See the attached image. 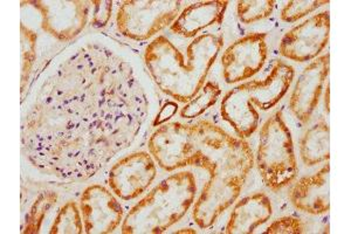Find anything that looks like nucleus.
Here are the masks:
<instances>
[{"label":"nucleus","mask_w":351,"mask_h":234,"mask_svg":"<svg viewBox=\"0 0 351 234\" xmlns=\"http://www.w3.org/2000/svg\"><path fill=\"white\" fill-rule=\"evenodd\" d=\"M198 184L191 171L160 180L132 207L121 225L123 234H160L180 222L196 202Z\"/></svg>","instance_id":"obj_4"},{"label":"nucleus","mask_w":351,"mask_h":234,"mask_svg":"<svg viewBox=\"0 0 351 234\" xmlns=\"http://www.w3.org/2000/svg\"><path fill=\"white\" fill-rule=\"evenodd\" d=\"M178 110V106L176 102L169 101L163 108H160V113L156 116L155 121L152 124V127H160L162 124H165L167 121L171 119L172 116L175 115L176 113Z\"/></svg>","instance_id":"obj_26"},{"label":"nucleus","mask_w":351,"mask_h":234,"mask_svg":"<svg viewBox=\"0 0 351 234\" xmlns=\"http://www.w3.org/2000/svg\"><path fill=\"white\" fill-rule=\"evenodd\" d=\"M295 71L276 60L263 79L252 80L228 91L220 104V114L239 139L251 137L259 127L260 113L276 107L289 91Z\"/></svg>","instance_id":"obj_5"},{"label":"nucleus","mask_w":351,"mask_h":234,"mask_svg":"<svg viewBox=\"0 0 351 234\" xmlns=\"http://www.w3.org/2000/svg\"><path fill=\"white\" fill-rule=\"evenodd\" d=\"M196 141L189 154L188 167H202L208 182L195 202L192 217L206 230L236 202L254 165L250 144L230 135L210 121H199Z\"/></svg>","instance_id":"obj_2"},{"label":"nucleus","mask_w":351,"mask_h":234,"mask_svg":"<svg viewBox=\"0 0 351 234\" xmlns=\"http://www.w3.org/2000/svg\"><path fill=\"white\" fill-rule=\"evenodd\" d=\"M228 4L225 0H211L189 5L177 16L170 30L185 39H195L205 28L223 24Z\"/></svg>","instance_id":"obj_15"},{"label":"nucleus","mask_w":351,"mask_h":234,"mask_svg":"<svg viewBox=\"0 0 351 234\" xmlns=\"http://www.w3.org/2000/svg\"><path fill=\"white\" fill-rule=\"evenodd\" d=\"M182 1L127 0L116 14V26L125 38L145 41L171 26L180 16Z\"/></svg>","instance_id":"obj_7"},{"label":"nucleus","mask_w":351,"mask_h":234,"mask_svg":"<svg viewBox=\"0 0 351 234\" xmlns=\"http://www.w3.org/2000/svg\"><path fill=\"white\" fill-rule=\"evenodd\" d=\"M175 233H197V231L192 229H182V230L176 231Z\"/></svg>","instance_id":"obj_28"},{"label":"nucleus","mask_w":351,"mask_h":234,"mask_svg":"<svg viewBox=\"0 0 351 234\" xmlns=\"http://www.w3.org/2000/svg\"><path fill=\"white\" fill-rule=\"evenodd\" d=\"M51 234H82L84 233V220L77 204L73 200L66 202L54 218Z\"/></svg>","instance_id":"obj_20"},{"label":"nucleus","mask_w":351,"mask_h":234,"mask_svg":"<svg viewBox=\"0 0 351 234\" xmlns=\"http://www.w3.org/2000/svg\"><path fill=\"white\" fill-rule=\"evenodd\" d=\"M293 207L308 215H324L330 211V165L326 164L314 175L296 183L289 194Z\"/></svg>","instance_id":"obj_14"},{"label":"nucleus","mask_w":351,"mask_h":234,"mask_svg":"<svg viewBox=\"0 0 351 234\" xmlns=\"http://www.w3.org/2000/svg\"><path fill=\"white\" fill-rule=\"evenodd\" d=\"M330 36V16L317 13L289 30L280 41V54L295 62H308L319 58Z\"/></svg>","instance_id":"obj_10"},{"label":"nucleus","mask_w":351,"mask_h":234,"mask_svg":"<svg viewBox=\"0 0 351 234\" xmlns=\"http://www.w3.org/2000/svg\"><path fill=\"white\" fill-rule=\"evenodd\" d=\"M306 232L302 220L295 217H282L276 219L266 229V234H301Z\"/></svg>","instance_id":"obj_24"},{"label":"nucleus","mask_w":351,"mask_h":234,"mask_svg":"<svg viewBox=\"0 0 351 234\" xmlns=\"http://www.w3.org/2000/svg\"><path fill=\"white\" fill-rule=\"evenodd\" d=\"M300 157L307 167L330 159V128L324 119H319L304 132L300 141Z\"/></svg>","instance_id":"obj_17"},{"label":"nucleus","mask_w":351,"mask_h":234,"mask_svg":"<svg viewBox=\"0 0 351 234\" xmlns=\"http://www.w3.org/2000/svg\"><path fill=\"white\" fill-rule=\"evenodd\" d=\"M271 200L265 192L247 196L240 199L233 207L228 225L225 227V233H254L258 227L271 219Z\"/></svg>","instance_id":"obj_16"},{"label":"nucleus","mask_w":351,"mask_h":234,"mask_svg":"<svg viewBox=\"0 0 351 234\" xmlns=\"http://www.w3.org/2000/svg\"><path fill=\"white\" fill-rule=\"evenodd\" d=\"M221 93L223 91L220 89L219 84L217 82L213 81L205 82L203 88L197 93L196 95L180 109V117L188 119L199 117L205 111H208L218 102Z\"/></svg>","instance_id":"obj_18"},{"label":"nucleus","mask_w":351,"mask_h":234,"mask_svg":"<svg viewBox=\"0 0 351 234\" xmlns=\"http://www.w3.org/2000/svg\"><path fill=\"white\" fill-rule=\"evenodd\" d=\"M329 4V0H295L288 1L281 10V20L285 23H295L304 16L311 14L317 8Z\"/></svg>","instance_id":"obj_22"},{"label":"nucleus","mask_w":351,"mask_h":234,"mask_svg":"<svg viewBox=\"0 0 351 234\" xmlns=\"http://www.w3.org/2000/svg\"><path fill=\"white\" fill-rule=\"evenodd\" d=\"M273 0H243L237 3V16L245 25L254 24L256 21L271 16L276 8Z\"/></svg>","instance_id":"obj_21"},{"label":"nucleus","mask_w":351,"mask_h":234,"mask_svg":"<svg viewBox=\"0 0 351 234\" xmlns=\"http://www.w3.org/2000/svg\"><path fill=\"white\" fill-rule=\"evenodd\" d=\"M267 33H252L236 40L221 56L225 82L238 84L263 69L268 58Z\"/></svg>","instance_id":"obj_8"},{"label":"nucleus","mask_w":351,"mask_h":234,"mask_svg":"<svg viewBox=\"0 0 351 234\" xmlns=\"http://www.w3.org/2000/svg\"><path fill=\"white\" fill-rule=\"evenodd\" d=\"M41 13V28L60 41L79 36L90 16V1H32Z\"/></svg>","instance_id":"obj_12"},{"label":"nucleus","mask_w":351,"mask_h":234,"mask_svg":"<svg viewBox=\"0 0 351 234\" xmlns=\"http://www.w3.org/2000/svg\"><path fill=\"white\" fill-rule=\"evenodd\" d=\"M223 46V34L212 32L200 34L183 48L160 36L145 48L144 62L164 94L186 104L203 88Z\"/></svg>","instance_id":"obj_3"},{"label":"nucleus","mask_w":351,"mask_h":234,"mask_svg":"<svg viewBox=\"0 0 351 234\" xmlns=\"http://www.w3.org/2000/svg\"><path fill=\"white\" fill-rule=\"evenodd\" d=\"M32 117L44 119L34 135L47 154L36 165L60 167L64 177L86 179L130 147L148 116V94L129 61L90 45L64 66ZM58 174V175H59Z\"/></svg>","instance_id":"obj_1"},{"label":"nucleus","mask_w":351,"mask_h":234,"mask_svg":"<svg viewBox=\"0 0 351 234\" xmlns=\"http://www.w3.org/2000/svg\"><path fill=\"white\" fill-rule=\"evenodd\" d=\"M324 109L329 115V113H330V84H329V81H327L326 93H324Z\"/></svg>","instance_id":"obj_27"},{"label":"nucleus","mask_w":351,"mask_h":234,"mask_svg":"<svg viewBox=\"0 0 351 234\" xmlns=\"http://www.w3.org/2000/svg\"><path fill=\"white\" fill-rule=\"evenodd\" d=\"M36 33L21 25V80L24 86L25 80L31 72L33 60L36 58Z\"/></svg>","instance_id":"obj_23"},{"label":"nucleus","mask_w":351,"mask_h":234,"mask_svg":"<svg viewBox=\"0 0 351 234\" xmlns=\"http://www.w3.org/2000/svg\"><path fill=\"white\" fill-rule=\"evenodd\" d=\"M256 165L266 187L273 192L288 187L298 176L294 142L282 110L266 119L259 132Z\"/></svg>","instance_id":"obj_6"},{"label":"nucleus","mask_w":351,"mask_h":234,"mask_svg":"<svg viewBox=\"0 0 351 234\" xmlns=\"http://www.w3.org/2000/svg\"><path fill=\"white\" fill-rule=\"evenodd\" d=\"M112 13V1H90V24L93 27L107 26Z\"/></svg>","instance_id":"obj_25"},{"label":"nucleus","mask_w":351,"mask_h":234,"mask_svg":"<svg viewBox=\"0 0 351 234\" xmlns=\"http://www.w3.org/2000/svg\"><path fill=\"white\" fill-rule=\"evenodd\" d=\"M330 72V54L319 56L304 68L291 91L289 109L296 119L307 124L319 106Z\"/></svg>","instance_id":"obj_13"},{"label":"nucleus","mask_w":351,"mask_h":234,"mask_svg":"<svg viewBox=\"0 0 351 234\" xmlns=\"http://www.w3.org/2000/svg\"><path fill=\"white\" fill-rule=\"evenodd\" d=\"M157 177L156 161L148 151H136L119 159L109 170L112 194L125 202L143 195Z\"/></svg>","instance_id":"obj_9"},{"label":"nucleus","mask_w":351,"mask_h":234,"mask_svg":"<svg viewBox=\"0 0 351 234\" xmlns=\"http://www.w3.org/2000/svg\"><path fill=\"white\" fill-rule=\"evenodd\" d=\"M80 211L84 233H112L123 222V207L112 191L100 184L84 189L80 198Z\"/></svg>","instance_id":"obj_11"},{"label":"nucleus","mask_w":351,"mask_h":234,"mask_svg":"<svg viewBox=\"0 0 351 234\" xmlns=\"http://www.w3.org/2000/svg\"><path fill=\"white\" fill-rule=\"evenodd\" d=\"M58 200V194L54 191H45L36 197L29 207L25 218L24 234L39 233L48 211L51 210Z\"/></svg>","instance_id":"obj_19"}]
</instances>
